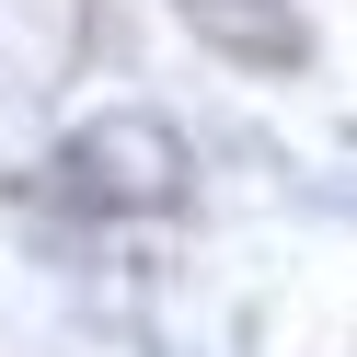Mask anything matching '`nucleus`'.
<instances>
[{"mask_svg": "<svg viewBox=\"0 0 357 357\" xmlns=\"http://www.w3.org/2000/svg\"><path fill=\"white\" fill-rule=\"evenodd\" d=\"M196 24L219 47H288V0H196Z\"/></svg>", "mask_w": 357, "mask_h": 357, "instance_id": "f257e3e1", "label": "nucleus"}]
</instances>
